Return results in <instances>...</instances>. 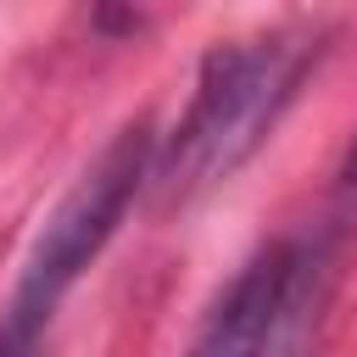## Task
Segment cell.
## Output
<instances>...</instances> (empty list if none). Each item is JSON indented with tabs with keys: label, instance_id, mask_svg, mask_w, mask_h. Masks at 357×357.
<instances>
[{
	"label": "cell",
	"instance_id": "cell-1",
	"mask_svg": "<svg viewBox=\"0 0 357 357\" xmlns=\"http://www.w3.org/2000/svg\"><path fill=\"white\" fill-rule=\"evenodd\" d=\"M324 50V28L318 22H290V28H268L257 39H229L212 45L201 73H195V95L162 151V162L151 167V178L162 184V201H190L212 184H223L284 117V106L296 100L301 78L312 73Z\"/></svg>",
	"mask_w": 357,
	"mask_h": 357
},
{
	"label": "cell",
	"instance_id": "cell-2",
	"mask_svg": "<svg viewBox=\"0 0 357 357\" xmlns=\"http://www.w3.org/2000/svg\"><path fill=\"white\" fill-rule=\"evenodd\" d=\"M151 167H156L151 123H128V128H117V134L100 145V156L67 184V195H61L56 212L45 218L39 240L28 245L6 324L28 329V335H39V329L50 324V312L61 307V296L84 279V268L106 251V240H112L117 223L128 218V206H134V195L145 190Z\"/></svg>",
	"mask_w": 357,
	"mask_h": 357
},
{
	"label": "cell",
	"instance_id": "cell-3",
	"mask_svg": "<svg viewBox=\"0 0 357 357\" xmlns=\"http://www.w3.org/2000/svg\"><path fill=\"white\" fill-rule=\"evenodd\" d=\"M290 284H296V251L290 245H268L262 257H251L234 273V284L218 296V307L206 312V324L184 357H262L279 318H284Z\"/></svg>",
	"mask_w": 357,
	"mask_h": 357
},
{
	"label": "cell",
	"instance_id": "cell-4",
	"mask_svg": "<svg viewBox=\"0 0 357 357\" xmlns=\"http://www.w3.org/2000/svg\"><path fill=\"white\" fill-rule=\"evenodd\" d=\"M33 346H39V335H28L17 324H0V357H33Z\"/></svg>",
	"mask_w": 357,
	"mask_h": 357
},
{
	"label": "cell",
	"instance_id": "cell-5",
	"mask_svg": "<svg viewBox=\"0 0 357 357\" xmlns=\"http://www.w3.org/2000/svg\"><path fill=\"white\" fill-rule=\"evenodd\" d=\"M357 195V139H351V151H346V167H340V201H351Z\"/></svg>",
	"mask_w": 357,
	"mask_h": 357
}]
</instances>
